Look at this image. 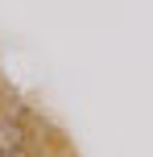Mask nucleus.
<instances>
[{"label": "nucleus", "instance_id": "obj_1", "mask_svg": "<svg viewBox=\"0 0 153 157\" xmlns=\"http://www.w3.org/2000/svg\"><path fill=\"white\" fill-rule=\"evenodd\" d=\"M25 149V128L17 120H0V153L4 157H17Z\"/></svg>", "mask_w": 153, "mask_h": 157}, {"label": "nucleus", "instance_id": "obj_2", "mask_svg": "<svg viewBox=\"0 0 153 157\" xmlns=\"http://www.w3.org/2000/svg\"><path fill=\"white\" fill-rule=\"evenodd\" d=\"M0 157H4V153H0Z\"/></svg>", "mask_w": 153, "mask_h": 157}]
</instances>
